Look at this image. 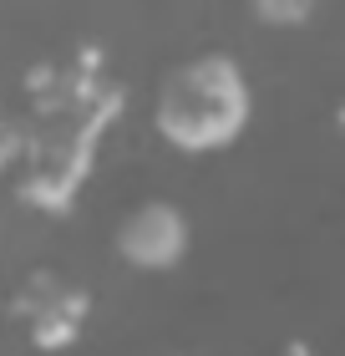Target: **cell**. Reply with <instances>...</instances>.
<instances>
[{"instance_id": "1", "label": "cell", "mask_w": 345, "mask_h": 356, "mask_svg": "<svg viewBox=\"0 0 345 356\" xmlns=\"http://www.w3.org/2000/svg\"><path fill=\"white\" fill-rule=\"evenodd\" d=\"M26 107L0 118V178L41 214H67L92 178L102 133L122 118V82L96 46L71 56H41L21 76Z\"/></svg>"}, {"instance_id": "2", "label": "cell", "mask_w": 345, "mask_h": 356, "mask_svg": "<svg viewBox=\"0 0 345 356\" xmlns=\"http://www.w3.org/2000/svg\"><path fill=\"white\" fill-rule=\"evenodd\" d=\"M254 118V87L228 51H199L158 82L153 127L178 153H224Z\"/></svg>"}, {"instance_id": "3", "label": "cell", "mask_w": 345, "mask_h": 356, "mask_svg": "<svg viewBox=\"0 0 345 356\" xmlns=\"http://www.w3.org/2000/svg\"><path fill=\"white\" fill-rule=\"evenodd\" d=\"M10 316L26 326L36 351H67L92 321V296L56 270H31L10 290Z\"/></svg>"}, {"instance_id": "4", "label": "cell", "mask_w": 345, "mask_h": 356, "mask_svg": "<svg viewBox=\"0 0 345 356\" xmlns=\"http://www.w3.org/2000/svg\"><path fill=\"white\" fill-rule=\"evenodd\" d=\"M188 214L168 199H142L137 209H127L112 245H117L122 265L133 270H147V275H162V270H178L188 254Z\"/></svg>"}, {"instance_id": "5", "label": "cell", "mask_w": 345, "mask_h": 356, "mask_svg": "<svg viewBox=\"0 0 345 356\" xmlns=\"http://www.w3.org/2000/svg\"><path fill=\"white\" fill-rule=\"evenodd\" d=\"M254 21L269 26V31H300L310 26V15L320 10V0H249Z\"/></svg>"}, {"instance_id": "6", "label": "cell", "mask_w": 345, "mask_h": 356, "mask_svg": "<svg viewBox=\"0 0 345 356\" xmlns=\"http://www.w3.org/2000/svg\"><path fill=\"white\" fill-rule=\"evenodd\" d=\"M279 356H315V351H310L305 341H289V346H285V351H279Z\"/></svg>"}, {"instance_id": "7", "label": "cell", "mask_w": 345, "mask_h": 356, "mask_svg": "<svg viewBox=\"0 0 345 356\" xmlns=\"http://www.w3.org/2000/svg\"><path fill=\"white\" fill-rule=\"evenodd\" d=\"M340 127H345V107H340Z\"/></svg>"}, {"instance_id": "8", "label": "cell", "mask_w": 345, "mask_h": 356, "mask_svg": "<svg viewBox=\"0 0 345 356\" xmlns=\"http://www.w3.org/2000/svg\"><path fill=\"white\" fill-rule=\"evenodd\" d=\"M0 118H6V112H0Z\"/></svg>"}]
</instances>
